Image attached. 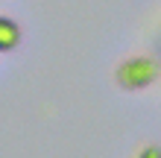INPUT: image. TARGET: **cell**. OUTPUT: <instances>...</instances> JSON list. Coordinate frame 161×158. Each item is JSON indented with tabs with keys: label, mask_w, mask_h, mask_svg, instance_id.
<instances>
[{
	"label": "cell",
	"mask_w": 161,
	"mask_h": 158,
	"mask_svg": "<svg viewBox=\"0 0 161 158\" xmlns=\"http://www.w3.org/2000/svg\"><path fill=\"white\" fill-rule=\"evenodd\" d=\"M21 44V26L9 18H0V50H15Z\"/></svg>",
	"instance_id": "2"
},
{
	"label": "cell",
	"mask_w": 161,
	"mask_h": 158,
	"mask_svg": "<svg viewBox=\"0 0 161 158\" xmlns=\"http://www.w3.org/2000/svg\"><path fill=\"white\" fill-rule=\"evenodd\" d=\"M158 76H161V62L153 59V56H135V59L123 62L117 68V82L129 91L153 85Z\"/></svg>",
	"instance_id": "1"
},
{
	"label": "cell",
	"mask_w": 161,
	"mask_h": 158,
	"mask_svg": "<svg viewBox=\"0 0 161 158\" xmlns=\"http://www.w3.org/2000/svg\"><path fill=\"white\" fill-rule=\"evenodd\" d=\"M138 158H161V146L149 144V146H144V150L138 152Z\"/></svg>",
	"instance_id": "3"
},
{
	"label": "cell",
	"mask_w": 161,
	"mask_h": 158,
	"mask_svg": "<svg viewBox=\"0 0 161 158\" xmlns=\"http://www.w3.org/2000/svg\"><path fill=\"white\" fill-rule=\"evenodd\" d=\"M158 62H161V59H158Z\"/></svg>",
	"instance_id": "4"
}]
</instances>
